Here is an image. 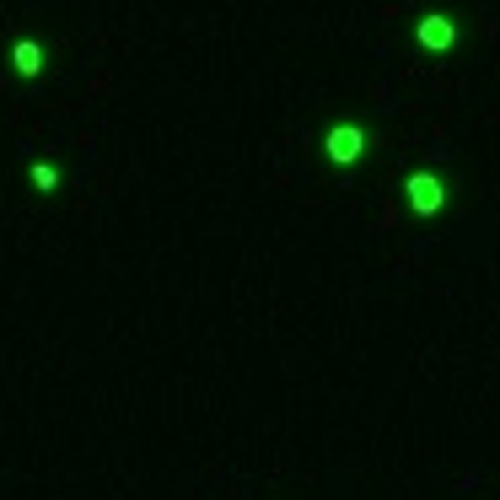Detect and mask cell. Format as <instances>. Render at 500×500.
Here are the masks:
<instances>
[{
	"label": "cell",
	"mask_w": 500,
	"mask_h": 500,
	"mask_svg": "<svg viewBox=\"0 0 500 500\" xmlns=\"http://www.w3.org/2000/svg\"><path fill=\"white\" fill-rule=\"evenodd\" d=\"M403 189H409V210H414V216H425V221L446 205V183L436 178V172H425V167H420V172H409V183H403Z\"/></svg>",
	"instance_id": "1"
},
{
	"label": "cell",
	"mask_w": 500,
	"mask_h": 500,
	"mask_svg": "<svg viewBox=\"0 0 500 500\" xmlns=\"http://www.w3.org/2000/svg\"><path fill=\"white\" fill-rule=\"evenodd\" d=\"M323 151H329L333 167H355L366 157V129L361 124H333L329 135H323Z\"/></svg>",
	"instance_id": "2"
},
{
	"label": "cell",
	"mask_w": 500,
	"mask_h": 500,
	"mask_svg": "<svg viewBox=\"0 0 500 500\" xmlns=\"http://www.w3.org/2000/svg\"><path fill=\"white\" fill-rule=\"evenodd\" d=\"M414 38H420L425 49H436V55H446V49L457 44V27H452V16H442V11H431V16H420Z\"/></svg>",
	"instance_id": "3"
},
{
	"label": "cell",
	"mask_w": 500,
	"mask_h": 500,
	"mask_svg": "<svg viewBox=\"0 0 500 500\" xmlns=\"http://www.w3.org/2000/svg\"><path fill=\"white\" fill-rule=\"evenodd\" d=\"M11 65H16V76H27V81H38V76H44V44H33V38H22V44L11 49Z\"/></svg>",
	"instance_id": "4"
},
{
	"label": "cell",
	"mask_w": 500,
	"mask_h": 500,
	"mask_svg": "<svg viewBox=\"0 0 500 500\" xmlns=\"http://www.w3.org/2000/svg\"><path fill=\"white\" fill-rule=\"evenodd\" d=\"M33 189H44V194H55L59 189V172L49 162H33Z\"/></svg>",
	"instance_id": "5"
}]
</instances>
